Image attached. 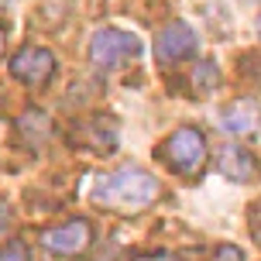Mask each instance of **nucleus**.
Masks as SVG:
<instances>
[{"instance_id": "f257e3e1", "label": "nucleus", "mask_w": 261, "mask_h": 261, "mask_svg": "<svg viewBox=\"0 0 261 261\" xmlns=\"http://www.w3.org/2000/svg\"><path fill=\"white\" fill-rule=\"evenodd\" d=\"M158 199V179L138 165H124L117 172H107L93 186V203L114 213H134Z\"/></svg>"}, {"instance_id": "f03ea898", "label": "nucleus", "mask_w": 261, "mask_h": 261, "mask_svg": "<svg viewBox=\"0 0 261 261\" xmlns=\"http://www.w3.org/2000/svg\"><path fill=\"white\" fill-rule=\"evenodd\" d=\"M158 158L179 179H199L203 169H206V158H210L206 155V138L196 127H179L158 144Z\"/></svg>"}, {"instance_id": "7ed1b4c3", "label": "nucleus", "mask_w": 261, "mask_h": 261, "mask_svg": "<svg viewBox=\"0 0 261 261\" xmlns=\"http://www.w3.org/2000/svg\"><path fill=\"white\" fill-rule=\"evenodd\" d=\"M138 52H141V41L120 28H100L90 38V62L96 69H117V65L138 59Z\"/></svg>"}, {"instance_id": "20e7f679", "label": "nucleus", "mask_w": 261, "mask_h": 261, "mask_svg": "<svg viewBox=\"0 0 261 261\" xmlns=\"http://www.w3.org/2000/svg\"><path fill=\"white\" fill-rule=\"evenodd\" d=\"M41 244H45V251H52L59 258H76V254H86V251H90L93 227H90V220L79 217V220H69V223H62V227L45 230Z\"/></svg>"}, {"instance_id": "39448f33", "label": "nucleus", "mask_w": 261, "mask_h": 261, "mask_svg": "<svg viewBox=\"0 0 261 261\" xmlns=\"http://www.w3.org/2000/svg\"><path fill=\"white\" fill-rule=\"evenodd\" d=\"M52 72H55V55L41 45H28V48L11 55V76L24 86H41L52 79Z\"/></svg>"}, {"instance_id": "423d86ee", "label": "nucleus", "mask_w": 261, "mask_h": 261, "mask_svg": "<svg viewBox=\"0 0 261 261\" xmlns=\"http://www.w3.org/2000/svg\"><path fill=\"white\" fill-rule=\"evenodd\" d=\"M196 52V31L186 21H169L155 38V59L162 65H175Z\"/></svg>"}, {"instance_id": "0eeeda50", "label": "nucleus", "mask_w": 261, "mask_h": 261, "mask_svg": "<svg viewBox=\"0 0 261 261\" xmlns=\"http://www.w3.org/2000/svg\"><path fill=\"white\" fill-rule=\"evenodd\" d=\"M217 169H220V175H227L230 182H251V179L261 175L258 158L251 155L248 148H241V144H227V148H220Z\"/></svg>"}, {"instance_id": "6e6552de", "label": "nucleus", "mask_w": 261, "mask_h": 261, "mask_svg": "<svg viewBox=\"0 0 261 261\" xmlns=\"http://www.w3.org/2000/svg\"><path fill=\"white\" fill-rule=\"evenodd\" d=\"M220 124H223L227 134L251 138V134H258V127H261V107L254 103V100H234V103L223 107Z\"/></svg>"}, {"instance_id": "1a4fd4ad", "label": "nucleus", "mask_w": 261, "mask_h": 261, "mask_svg": "<svg viewBox=\"0 0 261 261\" xmlns=\"http://www.w3.org/2000/svg\"><path fill=\"white\" fill-rule=\"evenodd\" d=\"M72 144L79 148H93V151H110L117 144V130L114 124L103 117H90V120H79L72 127Z\"/></svg>"}, {"instance_id": "9d476101", "label": "nucleus", "mask_w": 261, "mask_h": 261, "mask_svg": "<svg viewBox=\"0 0 261 261\" xmlns=\"http://www.w3.org/2000/svg\"><path fill=\"white\" fill-rule=\"evenodd\" d=\"M193 83H196V93H206L217 86V65L213 62H199L193 72Z\"/></svg>"}, {"instance_id": "9b49d317", "label": "nucleus", "mask_w": 261, "mask_h": 261, "mask_svg": "<svg viewBox=\"0 0 261 261\" xmlns=\"http://www.w3.org/2000/svg\"><path fill=\"white\" fill-rule=\"evenodd\" d=\"M0 261H31V251L24 241H11L7 248H0Z\"/></svg>"}, {"instance_id": "f8f14e48", "label": "nucleus", "mask_w": 261, "mask_h": 261, "mask_svg": "<svg viewBox=\"0 0 261 261\" xmlns=\"http://www.w3.org/2000/svg\"><path fill=\"white\" fill-rule=\"evenodd\" d=\"M237 69H241V72H244L248 79L261 83V52H251V55H244V59L237 62Z\"/></svg>"}, {"instance_id": "ddd939ff", "label": "nucleus", "mask_w": 261, "mask_h": 261, "mask_svg": "<svg viewBox=\"0 0 261 261\" xmlns=\"http://www.w3.org/2000/svg\"><path fill=\"white\" fill-rule=\"evenodd\" d=\"M213 261H248V258H244V251L237 248V244H220V248L213 251Z\"/></svg>"}, {"instance_id": "4468645a", "label": "nucleus", "mask_w": 261, "mask_h": 261, "mask_svg": "<svg viewBox=\"0 0 261 261\" xmlns=\"http://www.w3.org/2000/svg\"><path fill=\"white\" fill-rule=\"evenodd\" d=\"M11 223H14V213H11V206H7V203L0 199V237L11 230Z\"/></svg>"}, {"instance_id": "2eb2a0df", "label": "nucleus", "mask_w": 261, "mask_h": 261, "mask_svg": "<svg viewBox=\"0 0 261 261\" xmlns=\"http://www.w3.org/2000/svg\"><path fill=\"white\" fill-rule=\"evenodd\" d=\"M130 261H172V254H165V251H155V254H138V258Z\"/></svg>"}, {"instance_id": "dca6fc26", "label": "nucleus", "mask_w": 261, "mask_h": 261, "mask_svg": "<svg viewBox=\"0 0 261 261\" xmlns=\"http://www.w3.org/2000/svg\"><path fill=\"white\" fill-rule=\"evenodd\" d=\"M4 41H7V35H4V28H0V52H4Z\"/></svg>"}]
</instances>
